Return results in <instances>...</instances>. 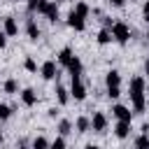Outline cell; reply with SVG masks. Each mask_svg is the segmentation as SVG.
<instances>
[{
    "mask_svg": "<svg viewBox=\"0 0 149 149\" xmlns=\"http://www.w3.org/2000/svg\"><path fill=\"white\" fill-rule=\"evenodd\" d=\"M107 95H109V98H114V100H116V98H119V95H121V88H119V86H109V88H107Z\"/></svg>",
    "mask_w": 149,
    "mask_h": 149,
    "instance_id": "83f0119b",
    "label": "cell"
},
{
    "mask_svg": "<svg viewBox=\"0 0 149 149\" xmlns=\"http://www.w3.org/2000/svg\"><path fill=\"white\" fill-rule=\"evenodd\" d=\"M5 35H9V37L19 35V23H16L14 16H7V19H5Z\"/></svg>",
    "mask_w": 149,
    "mask_h": 149,
    "instance_id": "30bf717a",
    "label": "cell"
},
{
    "mask_svg": "<svg viewBox=\"0 0 149 149\" xmlns=\"http://www.w3.org/2000/svg\"><path fill=\"white\" fill-rule=\"evenodd\" d=\"M47 2L49 0H28V12L30 14H35V12H44V7H47Z\"/></svg>",
    "mask_w": 149,
    "mask_h": 149,
    "instance_id": "2e32d148",
    "label": "cell"
},
{
    "mask_svg": "<svg viewBox=\"0 0 149 149\" xmlns=\"http://www.w3.org/2000/svg\"><path fill=\"white\" fill-rule=\"evenodd\" d=\"M84 149H100V147H98V144H86Z\"/></svg>",
    "mask_w": 149,
    "mask_h": 149,
    "instance_id": "836d02e7",
    "label": "cell"
},
{
    "mask_svg": "<svg viewBox=\"0 0 149 149\" xmlns=\"http://www.w3.org/2000/svg\"><path fill=\"white\" fill-rule=\"evenodd\" d=\"M70 61H72V49H70V47L61 49V51H58V63H61V65H68Z\"/></svg>",
    "mask_w": 149,
    "mask_h": 149,
    "instance_id": "d6986e66",
    "label": "cell"
},
{
    "mask_svg": "<svg viewBox=\"0 0 149 149\" xmlns=\"http://www.w3.org/2000/svg\"><path fill=\"white\" fill-rule=\"evenodd\" d=\"M91 128H93V133H105L107 130V116L102 112H95L91 119Z\"/></svg>",
    "mask_w": 149,
    "mask_h": 149,
    "instance_id": "277c9868",
    "label": "cell"
},
{
    "mask_svg": "<svg viewBox=\"0 0 149 149\" xmlns=\"http://www.w3.org/2000/svg\"><path fill=\"white\" fill-rule=\"evenodd\" d=\"M74 128H77V133H88L91 130V119L88 116H79L74 121Z\"/></svg>",
    "mask_w": 149,
    "mask_h": 149,
    "instance_id": "9a60e30c",
    "label": "cell"
},
{
    "mask_svg": "<svg viewBox=\"0 0 149 149\" xmlns=\"http://www.w3.org/2000/svg\"><path fill=\"white\" fill-rule=\"evenodd\" d=\"M68 68V72H70V77H81V61L77 58V56H72V61L65 65Z\"/></svg>",
    "mask_w": 149,
    "mask_h": 149,
    "instance_id": "7c38bea8",
    "label": "cell"
},
{
    "mask_svg": "<svg viewBox=\"0 0 149 149\" xmlns=\"http://www.w3.org/2000/svg\"><path fill=\"white\" fill-rule=\"evenodd\" d=\"M0 142H2V130H0Z\"/></svg>",
    "mask_w": 149,
    "mask_h": 149,
    "instance_id": "d590c367",
    "label": "cell"
},
{
    "mask_svg": "<svg viewBox=\"0 0 149 149\" xmlns=\"http://www.w3.org/2000/svg\"><path fill=\"white\" fill-rule=\"evenodd\" d=\"M68 26L74 28V30H84V28H86V19H81L79 14L70 12V16H68Z\"/></svg>",
    "mask_w": 149,
    "mask_h": 149,
    "instance_id": "52a82bcc",
    "label": "cell"
},
{
    "mask_svg": "<svg viewBox=\"0 0 149 149\" xmlns=\"http://www.w3.org/2000/svg\"><path fill=\"white\" fill-rule=\"evenodd\" d=\"M56 98H58V102H61V105H68V102H70V91H68L65 86H61V84H58V86H56Z\"/></svg>",
    "mask_w": 149,
    "mask_h": 149,
    "instance_id": "e0dca14e",
    "label": "cell"
},
{
    "mask_svg": "<svg viewBox=\"0 0 149 149\" xmlns=\"http://www.w3.org/2000/svg\"><path fill=\"white\" fill-rule=\"evenodd\" d=\"M144 74H149V58L144 61Z\"/></svg>",
    "mask_w": 149,
    "mask_h": 149,
    "instance_id": "d6a6232c",
    "label": "cell"
},
{
    "mask_svg": "<svg viewBox=\"0 0 149 149\" xmlns=\"http://www.w3.org/2000/svg\"><path fill=\"white\" fill-rule=\"evenodd\" d=\"M128 95H130L133 109H135V112H144L147 102H144V79H142V77H133V79H130Z\"/></svg>",
    "mask_w": 149,
    "mask_h": 149,
    "instance_id": "6da1fadb",
    "label": "cell"
},
{
    "mask_svg": "<svg viewBox=\"0 0 149 149\" xmlns=\"http://www.w3.org/2000/svg\"><path fill=\"white\" fill-rule=\"evenodd\" d=\"M135 149H149V135H140L137 140H135Z\"/></svg>",
    "mask_w": 149,
    "mask_h": 149,
    "instance_id": "cb8c5ba5",
    "label": "cell"
},
{
    "mask_svg": "<svg viewBox=\"0 0 149 149\" xmlns=\"http://www.w3.org/2000/svg\"><path fill=\"white\" fill-rule=\"evenodd\" d=\"M72 12H74V14H79V16H81V19H86V16H88V12H91V9H88V5H86V2H77V5H74V9H72Z\"/></svg>",
    "mask_w": 149,
    "mask_h": 149,
    "instance_id": "44dd1931",
    "label": "cell"
},
{
    "mask_svg": "<svg viewBox=\"0 0 149 149\" xmlns=\"http://www.w3.org/2000/svg\"><path fill=\"white\" fill-rule=\"evenodd\" d=\"M51 23H56L58 21V5L56 2H47V7H44V12H42Z\"/></svg>",
    "mask_w": 149,
    "mask_h": 149,
    "instance_id": "9c48e42d",
    "label": "cell"
},
{
    "mask_svg": "<svg viewBox=\"0 0 149 149\" xmlns=\"http://www.w3.org/2000/svg\"><path fill=\"white\" fill-rule=\"evenodd\" d=\"M147 23H149V21H147ZM147 40H149V30H147Z\"/></svg>",
    "mask_w": 149,
    "mask_h": 149,
    "instance_id": "e575fe53",
    "label": "cell"
},
{
    "mask_svg": "<svg viewBox=\"0 0 149 149\" xmlns=\"http://www.w3.org/2000/svg\"><path fill=\"white\" fill-rule=\"evenodd\" d=\"M16 91H19V84H16V79H7V81H5V93L14 95Z\"/></svg>",
    "mask_w": 149,
    "mask_h": 149,
    "instance_id": "603a6c76",
    "label": "cell"
},
{
    "mask_svg": "<svg viewBox=\"0 0 149 149\" xmlns=\"http://www.w3.org/2000/svg\"><path fill=\"white\" fill-rule=\"evenodd\" d=\"M21 100H23V105L33 107V105L37 102V93H35L33 88H23V91H21Z\"/></svg>",
    "mask_w": 149,
    "mask_h": 149,
    "instance_id": "4fadbf2b",
    "label": "cell"
},
{
    "mask_svg": "<svg viewBox=\"0 0 149 149\" xmlns=\"http://www.w3.org/2000/svg\"><path fill=\"white\" fill-rule=\"evenodd\" d=\"M23 68H26L28 72H37V63H35L33 58H26V61H23Z\"/></svg>",
    "mask_w": 149,
    "mask_h": 149,
    "instance_id": "484cf974",
    "label": "cell"
},
{
    "mask_svg": "<svg viewBox=\"0 0 149 149\" xmlns=\"http://www.w3.org/2000/svg\"><path fill=\"white\" fill-rule=\"evenodd\" d=\"M42 77H44V79H56V77H58L56 61H44V63H42Z\"/></svg>",
    "mask_w": 149,
    "mask_h": 149,
    "instance_id": "5b68a950",
    "label": "cell"
},
{
    "mask_svg": "<svg viewBox=\"0 0 149 149\" xmlns=\"http://www.w3.org/2000/svg\"><path fill=\"white\" fill-rule=\"evenodd\" d=\"M16 149H28V142H26V140H21V142H16Z\"/></svg>",
    "mask_w": 149,
    "mask_h": 149,
    "instance_id": "f546056e",
    "label": "cell"
},
{
    "mask_svg": "<svg viewBox=\"0 0 149 149\" xmlns=\"http://www.w3.org/2000/svg\"><path fill=\"white\" fill-rule=\"evenodd\" d=\"M95 40H98V44H109V42H112V33H109L107 28H102V30L98 33Z\"/></svg>",
    "mask_w": 149,
    "mask_h": 149,
    "instance_id": "7402d4cb",
    "label": "cell"
},
{
    "mask_svg": "<svg viewBox=\"0 0 149 149\" xmlns=\"http://www.w3.org/2000/svg\"><path fill=\"white\" fill-rule=\"evenodd\" d=\"M70 98H74V100H84V98H86V86H84L81 77H72V86H70Z\"/></svg>",
    "mask_w": 149,
    "mask_h": 149,
    "instance_id": "3957f363",
    "label": "cell"
},
{
    "mask_svg": "<svg viewBox=\"0 0 149 149\" xmlns=\"http://www.w3.org/2000/svg\"><path fill=\"white\" fill-rule=\"evenodd\" d=\"M109 33H112V40H116L119 44H126V42L130 40V28H128L123 21H116V23L109 28Z\"/></svg>",
    "mask_w": 149,
    "mask_h": 149,
    "instance_id": "7a4b0ae2",
    "label": "cell"
},
{
    "mask_svg": "<svg viewBox=\"0 0 149 149\" xmlns=\"http://www.w3.org/2000/svg\"><path fill=\"white\" fill-rule=\"evenodd\" d=\"M112 114H114L119 121H128V123H130V119H133V112H130L126 105H114V107H112Z\"/></svg>",
    "mask_w": 149,
    "mask_h": 149,
    "instance_id": "8992f818",
    "label": "cell"
},
{
    "mask_svg": "<svg viewBox=\"0 0 149 149\" xmlns=\"http://www.w3.org/2000/svg\"><path fill=\"white\" fill-rule=\"evenodd\" d=\"M105 84H107V88H109V86H121V74H119L116 70H109V72L105 74Z\"/></svg>",
    "mask_w": 149,
    "mask_h": 149,
    "instance_id": "5bb4252c",
    "label": "cell"
},
{
    "mask_svg": "<svg viewBox=\"0 0 149 149\" xmlns=\"http://www.w3.org/2000/svg\"><path fill=\"white\" fill-rule=\"evenodd\" d=\"M5 44H7V35H5V33H0V49H2Z\"/></svg>",
    "mask_w": 149,
    "mask_h": 149,
    "instance_id": "4dcf8cb0",
    "label": "cell"
},
{
    "mask_svg": "<svg viewBox=\"0 0 149 149\" xmlns=\"http://www.w3.org/2000/svg\"><path fill=\"white\" fill-rule=\"evenodd\" d=\"M49 149H65V140H63V137H56V140L49 144Z\"/></svg>",
    "mask_w": 149,
    "mask_h": 149,
    "instance_id": "4316f807",
    "label": "cell"
},
{
    "mask_svg": "<svg viewBox=\"0 0 149 149\" xmlns=\"http://www.w3.org/2000/svg\"><path fill=\"white\" fill-rule=\"evenodd\" d=\"M49 144H51V142H49L44 135H37V137L30 142V149H49Z\"/></svg>",
    "mask_w": 149,
    "mask_h": 149,
    "instance_id": "ac0fdd59",
    "label": "cell"
},
{
    "mask_svg": "<svg viewBox=\"0 0 149 149\" xmlns=\"http://www.w3.org/2000/svg\"><path fill=\"white\" fill-rule=\"evenodd\" d=\"M26 33H28V37H30L33 42H37V37H40V26L35 23V19H28V21H26Z\"/></svg>",
    "mask_w": 149,
    "mask_h": 149,
    "instance_id": "8fae6325",
    "label": "cell"
},
{
    "mask_svg": "<svg viewBox=\"0 0 149 149\" xmlns=\"http://www.w3.org/2000/svg\"><path fill=\"white\" fill-rule=\"evenodd\" d=\"M142 14H144V19L149 21V0H147V2L142 5Z\"/></svg>",
    "mask_w": 149,
    "mask_h": 149,
    "instance_id": "f1b7e54d",
    "label": "cell"
},
{
    "mask_svg": "<svg viewBox=\"0 0 149 149\" xmlns=\"http://www.w3.org/2000/svg\"><path fill=\"white\" fill-rule=\"evenodd\" d=\"M12 112H14V107H9V105H5V102H0V121H5V119H9V116H12Z\"/></svg>",
    "mask_w": 149,
    "mask_h": 149,
    "instance_id": "d4e9b609",
    "label": "cell"
},
{
    "mask_svg": "<svg viewBox=\"0 0 149 149\" xmlns=\"http://www.w3.org/2000/svg\"><path fill=\"white\" fill-rule=\"evenodd\" d=\"M114 135H116L119 140H126V137L130 135V123H128V121H116V126H114Z\"/></svg>",
    "mask_w": 149,
    "mask_h": 149,
    "instance_id": "ba28073f",
    "label": "cell"
},
{
    "mask_svg": "<svg viewBox=\"0 0 149 149\" xmlns=\"http://www.w3.org/2000/svg\"><path fill=\"white\" fill-rule=\"evenodd\" d=\"M58 133H61V137H63V135H70V133H72V121H70V119L58 121Z\"/></svg>",
    "mask_w": 149,
    "mask_h": 149,
    "instance_id": "ffe728a7",
    "label": "cell"
},
{
    "mask_svg": "<svg viewBox=\"0 0 149 149\" xmlns=\"http://www.w3.org/2000/svg\"><path fill=\"white\" fill-rule=\"evenodd\" d=\"M109 2H112L114 7H123V5H126V0H109Z\"/></svg>",
    "mask_w": 149,
    "mask_h": 149,
    "instance_id": "1f68e13d",
    "label": "cell"
}]
</instances>
